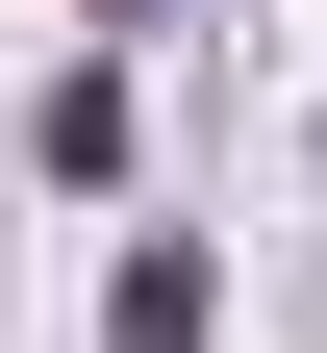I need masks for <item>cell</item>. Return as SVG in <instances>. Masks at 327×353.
Instances as JSON below:
<instances>
[{"label": "cell", "mask_w": 327, "mask_h": 353, "mask_svg": "<svg viewBox=\"0 0 327 353\" xmlns=\"http://www.w3.org/2000/svg\"><path fill=\"white\" fill-rule=\"evenodd\" d=\"M202 303H226L202 252H126V303H101V328H126V353H202Z\"/></svg>", "instance_id": "obj_1"}]
</instances>
